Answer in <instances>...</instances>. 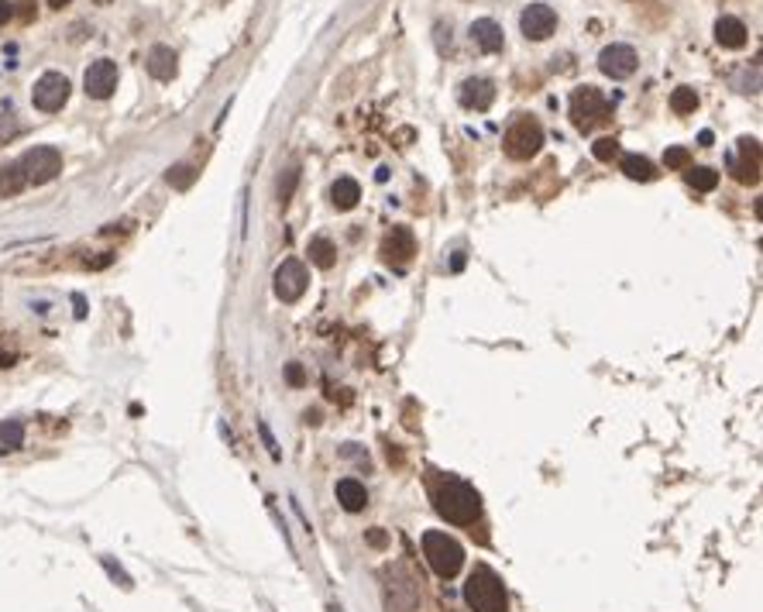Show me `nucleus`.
<instances>
[{
    "mask_svg": "<svg viewBox=\"0 0 763 612\" xmlns=\"http://www.w3.org/2000/svg\"><path fill=\"white\" fill-rule=\"evenodd\" d=\"M430 495H433V509L454 527H474L478 516H482V495L474 492L464 478L440 474L433 482Z\"/></svg>",
    "mask_w": 763,
    "mask_h": 612,
    "instance_id": "nucleus-1",
    "label": "nucleus"
},
{
    "mask_svg": "<svg viewBox=\"0 0 763 612\" xmlns=\"http://www.w3.org/2000/svg\"><path fill=\"white\" fill-rule=\"evenodd\" d=\"M464 602L474 612H509L506 585L489 564H474V571L464 581Z\"/></svg>",
    "mask_w": 763,
    "mask_h": 612,
    "instance_id": "nucleus-2",
    "label": "nucleus"
},
{
    "mask_svg": "<svg viewBox=\"0 0 763 612\" xmlns=\"http://www.w3.org/2000/svg\"><path fill=\"white\" fill-rule=\"evenodd\" d=\"M423 554L430 561V568L440 578H454L464 564V547L454 540L450 534H440V530H427L423 534Z\"/></svg>",
    "mask_w": 763,
    "mask_h": 612,
    "instance_id": "nucleus-3",
    "label": "nucleus"
},
{
    "mask_svg": "<svg viewBox=\"0 0 763 612\" xmlns=\"http://www.w3.org/2000/svg\"><path fill=\"white\" fill-rule=\"evenodd\" d=\"M608 114H612V103L602 97V90H595V86H578V90L571 93V120H574L578 131H585V135L595 131L602 120H608Z\"/></svg>",
    "mask_w": 763,
    "mask_h": 612,
    "instance_id": "nucleus-4",
    "label": "nucleus"
},
{
    "mask_svg": "<svg viewBox=\"0 0 763 612\" xmlns=\"http://www.w3.org/2000/svg\"><path fill=\"white\" fill-rule=\"evenodd\" d=\"M502 148H506L509 158H516V162H529V158L544 148V128H540V120L536 118H519L506 131Z\"/></svg>",
    "mask_w": 763,
    "mask_h": 612,
    "instance_id": "nucleus-5",
    "label": "nucleus"
},
{
    "mask_svg": "<svg viewBox=\"0 0 763 612\" xmlns=\"http://www.w3.org/2000/svg\"><path fill=\"white\" fill-rule=\"evenodd\" d=\"M18 165H21V172H24L28 182L41 186V182H52V179L62 172V152L52 148V145H38V148L24 152V158H21Z\"/></svg>",
    "mask_w": 763,
    "mask_h": 612,
    "instance_id": "nucleus-6",
    "label": "nucleus"
},
{
    "mask_svg": "<svg viewBox=\"0 0 763 612\" xmlns=\"http://www.w3.org/2000/svg\"><path fill=\"white\" fill-rule=\"evenodd\" d=\"M306 286H310V276H306V265L299 258H286L275 269V296L282 303H296L306 293Z\"/></svg>",
    "mask_w": 763,
    "mask_h": 612,
    "instance_id": "nucleus-7",
    "label": "nucleus"
},
{
    "mask_svg": "<svg viewBox=\"0 0 763 612\" xmlns=\"http://www.w3.org/2000/svg\"><path fill=\"white\" fill-rule=\"evenodd\" d=\"M69 90H73V86H69V79L62 76V73H45V76L35 83V90H31V100H35V107H38V110L56 114V110L66 107Z\"/></svg>",
    "mask_w": 763,
    "mask_h": 612,
    "instance_id": "nucleus-8",
    "label": "nucleus"
},
{
    "mask_svg": "<svg viewBox=\"0 0 763 612\" xmlns=\"http://www.w3.org/2000/svg\"><path fill=\"white\" fill-rule=\"evenodd\" d=\"M636 66H640V56L629 45H606L598 52V69L612 79H629L636 73Z\"/></svg>",
    "mask_w": 763,
    "mask_h": 612,
    "instance_id": "nucleus-9",
    "label": "nucleus"
},
{
    "mask_svg": "<svg viewBox=\"0 0 763 612\" xmlns=\"http://www.w3.org/2000/svg\"><path fill=\"white\" fill-rule=\"evenodd\" d=\"M412 255H416V237H412L410 227H392L389 234H385V241H382V258L389 261L392 269H406L412 261Z\"/></svg>",
    "mask_w": 763,
    "mask_h": 612,
    "instance_id": "nucleus-10",
    "label": "nucleus"
},
{
    "mask_svg": "<svg viewBox=\"0 0 763 612\" xmlns=\"http://www.w3.org/2000/svg\"><path fill=\"white\" fill-rule=\"evenodd\" d=\"M729 169L732 176L746 182V186H757L760 182V141L757 138H739V158H729Z\"/></svg>",
    "mask_w": 763,
    "mask_h": 612,
    "instance_id": "nucleus-11",
    "label": "nucleus"
},
{
    "mask_svg": "<svg viewBox=\"0 0 763 612\" xmlns=\"http://www.w3.org/2000/svg\"><path fill=\"white\" fill-rule=\"evenodd\" d=\"M83 86H86V93L93 100H107L114 90H118V66L110 59H97L90 69H86Z\"/></svg>",
    "mask_w": 763,
    "mask_h": 612,
    "instance_id": "nucleus-12",
    "label": "nucleus"
},
{
    "mask_svg": "<svg viewBox=\"0 0 763 612\" xmlns=\"http://www.w3.org/2000/svg\"><path fill=\"white\" fill-rule=\"evenodd\" d=\"M519 28H523V35L533 41H544L554 35V28H557V14L550 11L547 4H529L526 11L519 14Z\"/></svg>",
    "mask_w": 763,
    "mask_h": 612,
    "instance_id": "nucleus-13",
    "label": "nucleus"
},
{
    "mask_svg": "<svg viewBox=\"0 0 763 612\" xmlns=\"http://www.w3.org/2000/svg\"><path fill=\"white\" fill-rule=\"evenodd\" d=\"M461 103L468 107V110H489L492 100H495V83L492 79H482V76H471L461 83Z\"/></svg>",
    "mask_w": 763,
    "mask_h": 612,
    "instance_id": "nucleus-14",
    "label": "nucleus"
},
{
    "mask_svg": "<svg viewBox=\"0 0 763 612\" xmlns=\"http://www.w3.org/2000/svg\"><path fill=\"white\" fill-rule=\"evenodd\" d=\"M746 24L739 18H732V14H722V18L715 21V41L722 45V48H743L746 45Z\"/></svg>",
    "mask_w": 763,
    "mask_h": 612,
    "instance_id": "nucleus-15",
    "label": "nucleus"
},
{
    "mask_svg": "<svg viewBox=\"0 0 763 612\" xmlns=\"http://www.w3.org/2000/svg\"><path fill=\"white\" fill-rule=\"evenodd\" d=\"M471 38H474V45H478L482 52H499V48H502V41H506V35H502L499 21L482 18V21H474V24H471Z\"/></svg>",
    "mask_w": 763,
    "mask_h": 612,
    "instance_id": "nucleus-16",
    "label": "nucleus"
},
{
    "mask_svg": "<svg viewBox=\"0 0 763 612\" xmlns=\"http://www.w3.org/2000/svg\"><path fill=\"white\" fill-rule=\"evenodd\" d=\"M145 66H148V73H152L155 79H162V83H165V79H172L179 73V59H176V52H172L169 45H155V48L148 52V62H145Z\"/></svg>",
    "mask_w": 763,
    "mask_h": 612,
    "instance_id": "nucleus-17",
    "label": "nucleus"
},
{
    "mask_svg": "<svg viewBox=\"0 0 763 612\" xmlns=\"http://www.w3.org/2000/svg\"><path fill=\"white\" fill-rule=\"evenodd\" d=\"M337 502L348 509V513H361L368 506V492L358 478H341L337 482Z\"/></svg>",
    "mask_w": 763,
    "mask_h": 612,
    "instance_id": "nucleus-18",
    "label": "nucleus"
},
{
    "mask_svg": "<svg viewBox=\"0 0 763 612\" xmlns=\"http://www.w3.org/2000/svg\"><path fill=\"white\" fill-rule=\"evenodd\" d=\"M358 199H361V186H358L351 176L337 179L331 186V203L337 210H351V207H358Z\"/></svg>",
    "mask_w": 763,
    "mask_h": 612,
    "instance_id": "nucleus-19",
    "label": "nucleus"
},
{
    "mask_svg": "<svg viewBox=\"0 0 763 612\" xmlns=\"http://www.w3.org/2000/svg\"><path fill=\"white\" fill-rule=\"evenodd\" d=\"M619 169H623L626 179H633V182H653V179H657V169H653V162L646 155H623Z\"/></svg>",
    "mask_w": 763,
    "mask_h": 612,
    "instance_id": "nucleus-20",
    "label": "nucleus"
},
{
    "mask_svg": "<svg viewBox=\"0 0 763 612\" xmlns=\"http://www.w3.org/2000/svg\"><path fill=\"white\" fill-rule=\"evenodd\" d=\"M306 255H310V261H313L316 269H333L337 265V244H333L331 237H313L310 248H306Z\"/></svg>",
    "mask_w": 763,
    "mask_h": 612,
    "instance_id": "nucleus-21",
    "label": "nucleus"
},
{
    "mask_svg": "<svg viewBox=\"0 0 763 612\" xmlns=\"http://www.w3.org/2000/svg\"><path fill=\"white\" fill-rule=\"evenodd\" d=\"M24 186H28V179L21 172V165H4V169H0V199L18 197Z\"/></svg>",
    "mask_w": 763,
    "mask_h": 612,
    "instance_id": "nucleus-22",
    "label": "nucleus"
},
{
    "mask_svg": "<svg viewBox=\"0 0 763 612\" xmlns=\"http://www.w3.org/2000/svg\"><path fill=\"white\" fill-rule=\"evenodd\" d=\"M687 182L698 190V193H712L719 186V172L708 169V165H687Z\"/></svg>",
    "mask_w": 763,
    "mask_h": 612,
    "instance_id": "nucleus-23",
    "label": "nucleus"
},
{
    "mask_svg": "<svg viewBox=\"0 0 763 612\" xmlns=\"http://www.w3.org/2000/svg\"><path fill=\"white\" fill-rule=\"evenodd\" d=\"M695 107H698V93L691 90V86H678L674 93H670V110L674 114H695Z\"/></svg>",
    "mask_w": 763,
    "mask_h": 612,
    "instance_id": "nucleus-24",
    "label": "nucleus"
},
{
    "mask_svg": "<svg viewBox=\"0 0 763 612\" xmlns=\"http://www.w3.org/2000/svg\"><path fill=\"white\" fill-rule=\"evenodd\" d=\"M196 179V169L193 165H186V162H179V165H172L169 172H165V182L172 186V190H190Z\"/></svg>",
    "mask_w": 763,
    "mask_h": 612,
    "instance_id": "nucleus-25",
    "label": "nucleus"
},
{
    "mask_svg": "<svg viewBox=\"0 0 763 612\" xmlns=\"http://www.w3.org/2000/svg\"><path fill=\"white\" fill-rule=\"evenodd\" d=\"M296 186H299V169H286L282 176H279V203L286 207L289 199H293V193H296Z\"/></svg>",
    "mask_w": 763,
    "mask_h": 612,
    "instance_id": "nucleus-26",
    "label": "nucleus"
},
{
    "mask_svg": "<svg viewBox=\"0 0 763 612\" xmlns=\"http://www.w3.org/2000/svg\"><path fill=\"white\" fill-rule=\"evenodd\" d=\"M664 165L667 169H687L691 165V152H687L685 145H670L664 152Z\"/></svg>",
    "mask_w": 763,
    "mask_h": 612,
    "instance_id": "nucleus-27",
    "label": "nucleus"
},
{
    "mask_svg": "<svg viewBox=\"0 0 763 612\" xmlns=\"http://www.w3.org/2000/svg\"><path fill=\"white\" fill-rule=\"evenodd\" d=\"M0 440H4V451H14V447H21L24 430H21L18 420H11V423H4V427H0Z\"/></svg>",
    "mask_w": 763,
    "mask_h": 612,
    "instance_id": "nucleus-28",
    "label": "nucleus"
},
{
    "mask_svg": "<svg viewBox=\"0 0 763 612\" xmlns=\"http://www.w3.org/2000/svg\"><path fill=\"white\" fill-rule=\"evenodd\" d=\"M591 155L598 158V162H612V158L619 155V141L616 138H598L595 145H591Z\"/></svg>",
    "mask_w": 763,
    "mask_h": 612,
    "instance_id": "nucleus-29",
    "label": "nucleus"
},
{
    "mask_svg": "<svg viewBox=\"0 0 763 612\" xmlns=\"http://www.w3.org/2000/svg\"><path fill=\"white\" fill-rule=\"evenodd\" d=\"M103 568H107V571H110V574H114V578H118V581H120V588H131V578H128V574L120 571V568H118V564H114V561H110V557H103Z\"/></svg>",
    "mask_w": 763,
    "mask_h": 612,
    "instance_id": "nucleus-30",
    "label": "nucleus"
},
{
    "mask_svg": "<svg viewBox=\"0 0 763 612\" xmlns=\"http://www.w3.org/2000/svg\"><path fill=\"white\" fill-rule=\"evenodd\" d=\"M258 434H261V440H265V447H269V455H272V457H279V444H275L272 430H269L265 423H258Z\"/></svg>",
    "mask_w": 763,
    "mask_h": 612,
    "instance_id": "nucleus-31",
    "label": "nucleus"
},
{
    "mask_svg": "<svg viewBox=\"0 0 763 612\" xmlns=\"http://www.w3.org/2000/svg\"><path fill=\"white\" fill-rule=\"evenodd\" d=\"M286 382H289V385H303V382H306V372H303L299 365H286Z\"/></svg>",
    "mask_w": 763,
    "mask_h": 612,
    "instance_id": "nucleus-32",
    "label": "nucleus"
},
{
    "mask_svg": "<svg viewBox=\"0 0 763 612\" xmlns=\"http://www.w3.org/2000/svg\"><path fill=\"white\" fill-rule=\"evenodd\" d=\"M365 540H368L372 547H378V551H382V547L389 544V536H385V530H378V527H375V530H368V534H365Z\"/></svg>",
    "mask_w": 763,
    "mask_h": 612,
    "instance_id": "nucleus-33",
    "label": "nucleus"
},
{
    "mask_svg": "<svg viewBox=\"0 0 763 612\" xmlns=\"http://www.w3.org/2000/svg\"><path fill=\"white\" fill-rule=\"evenodd\" d=\"M11 18H14V4H11V0H0V24H7Z\"/></svg>",
    "mask_w": 763,
    "mask_h": 612,
    "instance_id": "nucleus-34",
    "label": "nucleus"
},
{
    "mask_svg": "<svg viewBox=\"0 0 763 612\" xmlns=\"http://www.w3.org/2000/svg\"><path fill=\"white\" fill-rule=\"evenodd\" d=\"M18 7H21V18L24 21L35 18V4H31V0H24V4H18Z\"/></svg>",
    "mask_w": 763,
    "mask_h": 612,
    "instance_id": "nucleus-35",
    "label": "nucleus"
},
{
    "mask_svg": "<svg viewBox=\"0 0 763 612\" xmlns=\"http://www.w3.org/2000/svg\"><path fill=\"white\" fill-rule=\"evenodd\" d=\"M450 269H454V272H461V269H464V251H457V255H454Z\"/></svg>",
    "mask_w": 763,
    "mask_h": 612,
    "instance_id": "nucleus-36",
    "label": "nucleus"
},
{
    "mask_svg": "<svg viewBox=\"0 0 763 612\" xmlns=\"http://www.w3.org/2000/svg\"><path fill=\"white\" fill-rule=\"evenodd\" d=\"M306 423L316 427V423H320V410H306Z\"/></svg>",
    "mask_w": 763,
    "mask_h": 612,
    "instance_id": "nucleus-37",
    "label": "nucleus"
},
{
    "mask_svg": "<svg viewBox=\"0 0 763 612\" xmlns=\"http://www.w3.org/2000/svg\"><path fill=\"white\" fill-rule=\"evenodd\" d=\"M66 4H69V0H48V7H56V11H62Z\"/></svg>",
    "mask_w": 763,
    "mask_h": 612,
    "instance_id": "nucleus-38",
    "label": "nucleus"
},
{
    "mask_svg": "<svg viewBox=\"0 0 763 612\" xmlns=\"http://www.w3.org/2000/svg\"><path fill=\"white\" fill-rule=\"evenodd\" d=\"M97 4H107V0H97Z\"/></svg>",
    "mask_w": 763,
    "mask_h": 612,
    "instance_id": "nucleus-39",
    "label": "nucleus"
}]
</instances>
